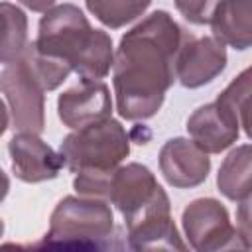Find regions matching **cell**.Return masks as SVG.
I'll return each instance as SVG.
<instances>
[{
    "mask_svg": "<svg viewBox=\"0 0 252 252\" xmlns=\"http://www.w3.org/2000/svg\"><path fill=\"white\" fill-rule=\"evenodd\" d=\"M248 100H250V69H244L238 77H234L215 100L219 110L226 118H230L236 126H240V130H244L246 136H250Z\"/></svg>",
    "mask_w": 252,
    "mask_h": 252,
    "instance_id": "obj_16",
    "label": "cell"
},
{
    "mask_svg": "<svg viewBox=\"0 0 252 252\" xmlns=\"http://www.w3.org/2000/svg\"><path fill=\"white\" fill-rule=\"evenodd\" d=\"M2 234H4V220L0 219V238H2Z\"/></svg>",
    "mask_w": 252,
    "mask_h": 252,
    "instance_id": "obj_23",
    "label": "cell"
},
{
    "mask_svg": "<svg viewBox=\"0 0 252 252\" xmlns=\"http://www.w3.org/2000/svg\"><path fill=\"white\" fill-rule=\"evenodd\" d=\"M159 171L175 189H191L209 177L211 158L189 138H171L159 150Z\"/></svg>",
    "mask_w": 252,
    "mask_h": 252,
    "instance_id": "obj_11",
    "label": "cell"
},
{
    "mask_svg": "<svg viewBox=\"0 0 252 252\" xmlns=\"http://www.w3.org/2000/svg\"><path fill=\"white\" fill-rule=\"evenodd\" d=\"M0 91L12 112L16 132L41 134L45 128V89L30 63L20 57L0 73Z\"/></svg>",
    "mask_w": 252,
    "mask_h": 252,
    "instance_id": "obj_6",
    "label": "cell"
},
{
    "mask_svg": "<svg viewBox=\"0 0 252 252\" xmlns=\"http://www.w3.org/2000/svg\"><path fill=\"white\" fill-rule=\"evenodd\" d=\"M33 45L39 53L63 61L87 81L104 79L114 61L112 37L94 30L75 4L51 6L43 12Z\"/></svg>",
    "mask_w": 252,
    "mask_h": 252,
    "instance_id": "obj_2",
    "label": "cell"
},
{
    "mask_svg": "<svg viewBox=\"0 0 252 252\" xmlns=\"http://www.w3.org/2000/svg\"><path fill=\"white\" fill-rule=\"evenodd\" d=\"M110 114L112 96L108 85L102 81L81 79L79 85L63 91L57 98V116L71 130L100 122L110 118Z\"/></svg>",
    "mask_w": 252,
    "mask_h": 252,
    "instance_id": "obj_9",
    "label": "cell"
},
{
    "mask_svg": "<svg viewBox=\"0 0 252 252\" xmlns=\"http://www.w3.org/2000/svg\"><path fill=\"white\" fill-rule=\"evenodd\" d=\"M114 232L110 203L98 197H63L49 219L41 244L65 248H106Z\"/></svg>",
    "mask_w": 252,
    "mask_h": 252,
    "instance_id": "obj_3",
    "label": "cell"
},
{
    "mask_svg": "<svg viewBox=\"0 0 252 252\" xmlns=\"http://www.w3.org/2000/svg\"><path fill=\"white\" fill-rule=\"evenodd\" d=\"M236 228L242 234L246 242H250V197L238 201V213H236Z\"/></svg>",
    "mask_w": 252,
    "mask_h": 252,
    "instance_id": "obj_19",
    "label": "cell"
},
{
    "mask_svg": "<svg viewBox=\"0 0 252 252\" xmlns=\"http://www.w3.org/2000/svg\"><path fill=\"white\" fill-rule=\"evenodd\" d=\"M252 171V148L240 144L228 152L217 173L219 191L230 201H242L250 197V173Z\"/></svg>",
    "mask_w": 252,
    "mask_h": 252,
    "instance_id": "obj_14",
    "label": "cell"
},
{
    "mask_svg": "<svg viewBox=\"0 0 252 252\" xmlns=\"http://www.w3.org/2000/svg\"><path fill=\"white\" fill-rule=\"evenodd\" d=\"M181 224L189 246L197 252H217L250 246V242L242 238L238 228L232 226L226 207L213 197L191 201L181 213Z\"/></svg>",
    "mask_w": 252,
    "mask_h": 252,
    "instance_id": "obj_5",
    "label": "cell"
},
{
    "mask_svg": "<svg viewBox=\"0 0 252 252\" xmlns=\"http://www.w3.org/2000/svg\"><path fill=\"white\" fill-rule=\"evenodd\" d=\"M32 12H47L51 6H55V0H18Z\"/></svg>",
    "mask_w": 252,
    "mask_h": 252,
    "instance_id": "obj_20",
    "label": "cell"
},
{
    "mask_svg": "<svg viewBox=\"0 0 252 252\" xmlns=\"http://www.w3.org/2000/svg\"><path fill=\"white\" fill-rule=\"evenodd\" d=\"M28 43L26 12L12 2H0V65L18 61Z\"/></svg>",
    "mask_w": 252,
    "mask_h": 252,
    "instance_id": "obj_15",
    "label": "cell"
},
{
    "mask_svg": "<svg viewBox=\"0 0 252 252\" xmlns=\"http://www.w3.org/2000/svg\"><path fill=\"white\" fill-rule=\"evenodd\" d=\"M185 30L165 10H156L126 32L112 61L116 110L126 120L158 114L175 81L173 61Z\"/></svg>",
    "mask_w": 252,
    "mask_h": 252,
    "instance_id": "obj_1",
    "label": "cell"
},
{
    "mask_svg": "<svg viewBox=\"0 0 252 252\" xmlns=\"http://www.w3.org/2000/svg\"><path fill=\"white\" fill-rule=\"evenodd\" d=\"M187 132L203 152L220 154L238 140L240 126L226 118L215 102H209L193 110L187 118Z\"/></svg>",
    "mask_w": 252,
    "mask_h": 252,
    "instance_id": "obj_12",
    "label": "cell"
},
{
    "mask_svg": "<svg viewBox=\"0 0 252 252\" xmlns=\"http://www.w3.org/2000/svg\"><path fill=\"white\" fill-rule=\"evenodd\" d=\"M226 67V47L215 35L195 37L185 33L175 61L173 75L185 89H199L215 81Z\"/></svg>",
    "mask_w": 252,
    "mask_h": 252,
    "instance_id": "obj_7",
    "label": "cell"
},
{
    "mask_svg": "<svg viewBox=\"0 0 252 252\" xmlns=\"http://www.w3.org/2000/svg\"><path fill=\"white\" fill-rule=\"evenodd\" d=\"M6 128H8V108H6L4 100L0 98V138L6 132Z\"/></svg>",
    "mask_w": 252,
    "mask_h": 252,
    "instance_id": "obj_22",
    "label": "cell"
},
{
    "mask_svg": "<svg viewBox=\"0 0 252 252\" xmlns=\"http://www.w3.org/2000/svg\"><path fill=\"white\" fill-rule=\"evenodd\" d=\"M128 230V246L134 250H185L177 226L171 219L167 193L159 195L138 215L124 220Z\"/></svg>",
    "mask_w": 252,
    "mask_h": 252,
    "instance_id": "obj_8",
    "label": "cell"
},
{
    "mask_svg": "<svg viewBox=\"0 0 252 252\" xmlns=\"http://www.w3.org/2000/svg\"><path fill=\"white\" fill-rule=\"evenodd\" d=\"M130 154V136L126 128L110 118L87 124L67 134L59 144L63 165L73 171H110Z\"/></svg>",
    "mask_w": 252,
    "mask_h": 252,
    "instance_id": "obj_4",
    "label": "cell"
},
{
    "mask_svg": "<svg viewBox=\"0 0 252 252\" xmlns=\"http://www.w3.org/2000/svg\"><path fill=\"white\" fill-rule=\"evenodd\" d=\"M14 175L24 183L55 179L63 167L59 152L33 132H18L8 142Z\"/></svg>",
    "mask_w": 252,
    "mask_h": 252,
    "instance_id": "obj_10",
    "label": "cell"
},
{
    "mask_svg": "<svg viewBox=\"0 0 252 252\" xmlns=\"http://www.w3.org/2000/svg\"><path fill=\"white\" fill-rule=\"evenodd\" d=\"M213 35L238 51H244L252 43L250 26V0H220L211 16Z\"/></svg>",
    "mask_w": 252,
    "mask_h": 252,
    "instance_id": "obj_13",
    "label": "cell"
},
{
    "mask_svg": "<svg viewBox=\"0 0 252 252\" xmlns=\"http://www.w3.org/2000/svg\"><path fill=\"white\" fill-rule=\"evenodd\" d=\"M8 191H10V179H8V175H6V171L0 167V203L6 199V195H8Z\"/></svg>",
    "mask_w": 252,
    "mask_h": 252,
    "instance_id": "obj_21",
    "label": "cell"
},
{
    "mask_svg": "<svg viewBox=\"0 0 252 252\" xmlns=\"http://www.w3.org/2000/svg\"><path fill=\"white\" fill-rule=\"evenodd\" d=\"M87 10L106 28L118 30L138 20L152 0H85Z\"/></svg>",
    "mask_w": 252,
    "mask_h": 252,
    "instance_id": "obj_17",
    "label": "cell"
},
{
    "mask_svg": "<svg viewBox=\"0 0 252 252\" xmlns=\"http://www.w3.org/2000/svg\"><path fill=\"white\" fill-rule=\"evenodd\" d=\"M177 12L195 26H205L211 22V16L220 0H173Z\"/></svg>",
    "mask_w": 252,
    "mask_h": 252,
    "instance_id": "obj_18",
    "label": "cell"
}]
</instances>
